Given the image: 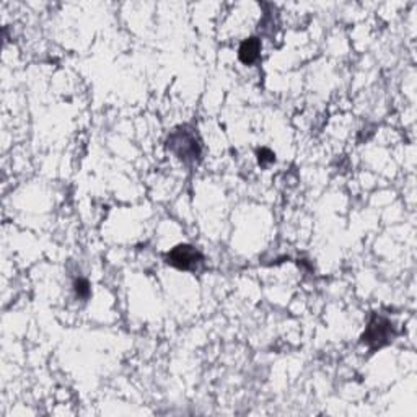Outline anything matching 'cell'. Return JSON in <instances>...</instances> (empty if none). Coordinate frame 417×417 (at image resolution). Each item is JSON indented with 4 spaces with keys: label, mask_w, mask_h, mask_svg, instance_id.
<instances>
[{
    "label": "cell",
    "mask_w": 417,
    "mask_h": 417,
    "mask_svg": "<svg viewBox=\"0 0 417 417\" xmlns=\"http://www.w3.org/2000/svg\"><path fill=\"white\" fill-rule=\"evenodd\" d=\"M394 336H397L394 324L388 318L373 315L360 339L362 344H365L372 352H375L377 349H382V347L388 346L389 342H393Z\"/></svg>",
    "instance_id": "2"
},
{
    "label": "cell",
    "mask_w": 417,
    "mask_h": 417,
    "mask_svg": "<svg viewBox=\"0 0 417 417\" xmlns=\"http://www.w3.org/2000/svg\"><path fill=\"white\" fill-rule=\"evenodd\" d=\"M74 290H76V295L78 298H82V300H87V298L90 297V293H92V288H90L88 281L82 279V277L74 282Z\"/></svg>",
    "instance_id": "5"
},
{
    "label": "cell",
    "mask_w": 417,
    "mask_h": 417,
    "mask_svg": "<svg viewBox=\"0 0 417 417\" xmlns=\"http://www.w3.org/2000/svg\"><path fill=\"white\" fill-rule=\"evenodd\" d=\"M167 264L181 271H196L204 264V254L191 245H178L165 256Z\"/></svg>",
    "instance_id": "3"
},
{
    "label": "cell",
    "mask_w": 417,
    "mask_h": 417,
    "mask_svg": "<svg viewBox=\"0 0 417 417\" xmlns=\"http://www.w3.org/2000/svg\"><path fill=\"white\" fill-rule=\"evenodd\" d=\"M258 160H259V165L266 167V165L276 162V155H274V152H271L269 148H259V151H258Z\"/></svg>",
    "instance_id": "6"
},
{
    "label": "cell",
    "mask_w": 417,
    "mask_h": 417,
    "mask_svg": "<svg viewBox=\"0 0 417 417\" xmlns=\"http://www.w3.org/2000/svg\"><path fill=\"white\" fill-rule=\"evenodd\" d=\"M259 52H261V41L258 38H248L242 42L238 51V57L240 61L247 66H251L259 59Z\"/></svg>",
    "instance_id": "4"
},
{
    "label": "cell",
    "mask_w": 417,
    "mask_h": 417,
    "mask_svg": "<svg viewBox=\"0 0 417 417\" xmlns=\"http://www.w3.org/2000/svg\"><path fill=\"white\" fill-rule=\"evenodd\" d=\"M167 147L184 163H196L201 160V141L194 129L188 126L178 127L171 132L167 139Z\"/></svg>",
    "instance_id": "1"
}]
</instances>
